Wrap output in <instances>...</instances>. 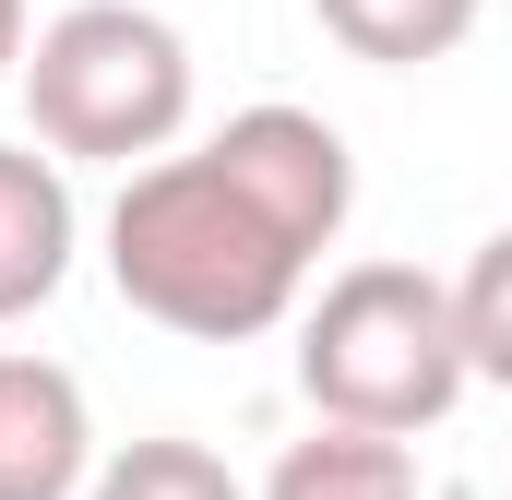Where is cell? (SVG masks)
<instances>
[{
    "instance_id": "cell-3",
    "label": "cell",
    "mask_w": 512,
    "mask_h": 500,
    "mask_svg": "<svg viewBox=\"0 0 512 500\" xmlns=\"http://www.w3.org/2000/svg\"><path fill=\"white\" fill-rule=\"evenodd\" d=\"M12 84L60 167H143L191 131V36L143 0H72L24 36Z\"/></svg>"
},
{
    "instance_id": "cell-10",
    "label": "cell",
    "mask_w": 512,
    "mask_h": 500,
    "mask_svg": "<svg viewBox=\"0 0 512 500\" xmlns=\"http://www.w3.org/2000/svg\"><path fill=\"white\" fill-rule=\"evenodd\" d=\"M24 36H36V24H24V0H0V84L24 72Z\"/></svg>"
},
{
    "instance_id": "cell-9",
    "label": "cell",
    "mask_w": 512,
    "mask_h": 500,
    "mask_svg": "<svg viewBox=\"0 0 512 500\" xmlns=\"http://www.w3.org/2000/svg\"><path fill=\"white\" fill-rule=\"evenodd\" d=\"M453 322H465L477 381H501V393H512V227H501V239H477V262L453 274Z\"/></svg>"
},
{
    "instance_id": "cell-5",
    "label": "cell",
    "mask_w": 512,
    "mask_h": 500,
    "mask_svg": "<svg viewBox=\"0 0 512 500\" xmlns=\"http://www.w3.org/2000/svg\"><path fill=\"white\" fill-rule=\"evenodd\" d=\"M72 250H84V203H72V167L48 143H0V322L48 310L72 286Z\"/></svg>"
},
{
    "instance_id": "cell-4",
    "label": "cell",
    "mask_w": 512,
    "mask_h": 500,
    "mask_svg": "<svg viewBox=\"0 0 512 500\" xmlns=\"http://www.w3.org/2000/svg\"><path fill=\"white\" fill-rule=\"evenodd\" d=\"M96 489V405L36 346H0V500H84Z\"/></svg>"
},
{
    "instance_id": "cell-2",
    "label": "cell",
    "mask_w": 512,
    "mask_h": 500,
    "mask_svg": "<svg viewBox=\"0 0 512 500\" xmlns=\"http://www.w3.org/2000/svg\"><path fill=\"white\" fill-rule=\"evenodd\" d=\"M465 322H453V286L417 274V262H346L322 298H298V393L310 417H346V429H441L465 405Z\"/></svg>"
},
{
    "instance_id": "cell-6",
    "label": "cell",
    "mask_w": 512,
    "mask_h": 500,
    "mask_svg": "<svg viewBox=\"0 0 512 500\" xmlns=\"http://www.w3.org/2000/svg\"><path fill=\"white\" fill-rule=\"evenodd\" d=\"M251 500H417V441L322 417L310 441H286V453H274V477H262Z\"/></svg>"
},
{
    "instance_id": "cell-1",
    "label": "cell",
    "mask_w": 512,
    "mask_h": 500,
    "mask_svg": "<svg viewBox=\"0 0 512 500\" xmlns=\"http://www.w3.org/2000/svg\"><path fill=\"white\" fill-rule=\"evenodd\" d=\"M358 215V155L322 108L262 96L191 155H143L108 203V286L191 346H251L298 322L310 262Z\"/></svg>"
},
{
    "instance_id": "cell-7",
    "label": "cell",
    "mask_w": 512,
    "mask_h": 500,
    "mask_svg": "<svg viewBox=\"0 0 512 500\" xmlns=\"http://www.w3.org/2000/svg\"><path fill=\"white\" fill-rule=\"evenodd\" d=\"M310 12H322V36H334L346 60H370V72H429V60H453V48L477 36L489 0H310Z\"/></svg>"
},
{
    "instance_id": "cell-8",
    "label": "cell",
    "mask_w": 512,
    "mask_h": 500,
    "mask_svg": "<svg viewBox=\"0 0 512 500\" xmlns=\"http://www.w3.org/2000/svg\"><path fill=\"white\" fill-rule=\"evenodd\" d=\"M84 500H251V489L227 477V453H203V441L155 429V441L96 453V489H84Z\"/></svg>"
}]
</instances>
